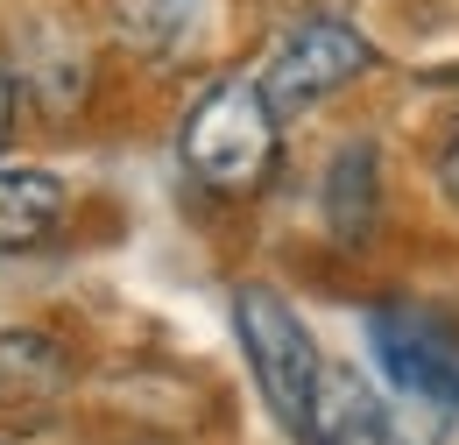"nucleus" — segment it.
<instances>
[{
  "mask_svg": "<svg viewBox=\"0 0 459 445\" xmlns=\"http://www.w3.org/2000/svg\"><path fill=\"white\" fill-rule=\"evenodd\" d=\"M14 78L29 85V100L43 113H71L92 92V57H85L71 22L29 14V22H14Z\"/></svg>",
  "mask_w": 459,
  "mask_h": 445,
  "instance_id": "5",
  "label": "nucleus"
},
{
  "mask_svg": "<svg viewBox=\"0 0 459 445\" xmlns=\"http://www.w3.org/2000/svg\"><path fill=\"white\" fill-rule=\"evenodd\" d=\"M375 170H382L375 142H346L325 170V220H333L340 240H360L375 226Z\"/></svg>",
  "mask_w": 459,
  "mask_h": 445,
  "instance_id": "9",
  "label": "nucleus"
},
{
  "mask_svg": "<svg viewBox=\"0 0 459 445\" xmlns=\"http://www.w3.org/2000/svg\"><path fill=\"white\" fill-rule=\"evenodd\" d=\"M233 333H240V353H247L255 382H262V396H269V410L283 417L290 432H304L311 396H318V375H325L311 326L283 304V290L240 283V290H233Z\"/></svg>",
  "mask_w": 459,
  "mask_h": 445,
  "instance_id": "2",
  "label": "nucleus"
},
{
  "mask_svg": "<svg viewBox=\"0 0 459 445\" xmlns=\"http://www.w3.org/2000/svg\"><path fill=\"white\" fill-rule=\"evenodd\" d=\"M297 439L304 445H389V403L368 389L360 368H325Z\"/></svg>",
  "mask_w": 459,
  "mask_h": 445,
  "instance_id": "7",
  "label": "nucleus"
},
{
  "mask_svg": "<svg viewBox=\"0 0 459 445\" xmlns=\"http://www.w3.org/2000/svg\"><path fill=\"white\" fill-rule=\"evenodd\" d=\"M368 64H375V50H368L360 29H346L340 14H297V22L276 29V43L262 50L255 85L269 92L276 113H304V107H318V100H333V92H346Z\"/></svg>",
  "mask_w": 459,
  "mask_h": 445,
  "instance_id": "3",
  "label": "nucleus"
},
{
  "mask_svg": "<svg viewBox=\"0 0 459 445\" xmlns=\"http://www.w3.org/2000/svg\"><path fill=\"white\" fill-rule=\"evenodd\" d=\"M120 36L156 64H191L220 36V0H114Z\"/></svg>",
  "mask_w": 459,
  "mask_h": 445,
  "instance_id": "6",
  "label": "nucleus"
},
{
  "mask_svg": "<svg viewBox=\"0 0 459 445\" xmlns=\"http://www.w3.org/2000/svg\"><path fill=\"white\" fill-rule=\"evenodd\" d=\"M438 184H446V198L459 205V120H453V135H446V149H438Z\"/></svg>",
  "mask_w": 459,
  "mask_h": 445,
  "instance_id": "11",
  "label": "nucleus"
},
{
  "mask_svg": "<svg viewBox=\"0 0 459 445\" xmlns=\"http://www.w3.org/2000/svg\"><path fill=\"white\" fill-rule=\"evenodd\" d=\"M283 149V113L269 107V92L255 78H220L212 92H198V107L184 113V170L205 191H262Z\"/></svg>",
  "mask_w": 459,
  "mask_h": 445,
  "instance_id": "1",
  "label": "nucleus"
},
{
  "mask_svg": "<svg viewBox=\"0 0 459 445\" xmlns=\"http://www.w3.org/2000/svg\"><path fill=\"white\" fill-rule=\"evenodd\" d=\"M7 127H14V85H7V71H0V142H7Z\"/></svg>",
  "mask_w": 459,
  "mask_h": 445,
  "instance_id": "12",
  "label": "nucleus"
},
{
  "mask_svg": "<svg viewBox=\"0 0 459 445\" xmlns=\"http://www.w3.org/2000/svg\"><path fill=\"white\" fill-rule=\"evenodd\" d=\"M64 220V184L36 163H0V248H29Z\"/></svg>",
  "mask_w": 459,
  "mask_h": 445,
  "instance_id": "8",
  "label": "nucleus"
},
{
  "mask_svg": "<svg viewBox=\"0 0 459 445\" xmlns=\"http://www.w3.org/2000/svg\"><path fill=\"white\" fill-rule=\"evenodd\" d=\"M64 389V353L43 333H0V403H43Z\"/></svg>",
  "mask_w": 459,
  "mask_h": 445,
  "instance_id": "10",
  "label": "nucleus"
},
{
  "mask_svg": "<svg viewBox=\"0 0 459 445\" xmlns=\"http://www.w3.org/2000/svg\"><path fill=\"white\" fill-rule=\"evenodd\" d=\"M368 346L382 361V375L403 396L431 403V410H459V326L417 304H382L368 311Z\"/></svg>",
  "mask_w": 459,
  "mask_h": 445,
  "instance_id": "4",
  "label": "nucleus"
}]
</instances>
